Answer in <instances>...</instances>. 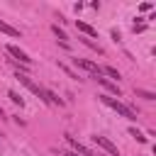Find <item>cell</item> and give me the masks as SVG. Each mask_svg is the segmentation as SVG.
<instances>
[{
	"instance_id": "cell-13",
	"label": "cell",
	"mask_w": 156,
	"mask_h": 156,
	"mask_svg": "<svg viewBox=\"0 0 156 156\" xmlns=\"http://www.w3.org/2000/svg\"><path fill=\"white\" fill-rule=\"evenodd\" d=\"M105 73H107V76H110V78H117V80H119V78H122V76H119V71H117V68H115V66H105Z\"/></svg>"
},
{
	"instance_id": "cell-1",
	"label": "cell",
	"mask_w": 156,
	"mask_h": 156,
	"mask_svg": "<svg viewBox=\"0 0 156 156\" xmlns=\"http://www.w3.org/2000/svg\"><path fill=\"white\" fill-rule=\"evenodd\" d=\"M100 100L107 105V107H112L117 115H122V117H127V119H136V112L129 107V105H124V102H119V100H115L112 95H100Z\"/></svg>"
},
{
	"instance_id": "cell-17",
	"label": "cell",
	"mask_w": 156,
	"mask_h": 156,
	"mask_svg": "<svg viewBox=\"0 0 156 156\" xmlns=\"http://www.w3.org/2000/svg\"><path fill=\"white\" fill-rule=\"evenodd\" d=\"M61 156H78V154H73V151H61Z\"/></svg>"
},
{
	"instance_id": "cell-4",
	"label": "cell",
	"mask_w": 156,
	"mask_h": 156,
	"mask_svg": "<svg viewBox=\"0 0 156 156\" xmlns=\"http://www.w3.org/2000/svg\"><path fill=\"white\" fill-rule=\"evenodd\" d=\"M66 141L71 144V149H73V154H80V156H95V154H93V151H90V149H88L85 144H80V141H78L76 136H71V134H66Z\"/></svg>"
},
{
	"instance_id": "cell-7",
	"label": "cell",
	"mask_w": 156,
	"mask_h": 156,
	"mask_svg": "<svg viewBox=\"0 0 156 156\" xmlns=\"http://www.w3.org/2000/svg\"><path fill=\"white\" fill-rule=\"evenodd\" d=\"M76 27L85 34V37H98V29L93 27V24H88V22H83V20H76Z\"/></svg>"
},
{
	"instance_id": "cell-16",
	"label": "cell",
	"mask_w": 156,
	"mask_h": 156,
	"mask_svg": "<svg viewBox=\"0 0 156 156\" xmlns=\"http://www.w3.org/2000/svg\"><path fill=\"white\" fill-rule=\"evenodd\" d=\"M151 7H154V5H151V2H141V7H139V10H141V12H149V10H151Z\"/></svg>"
},
{
	"instance_id": "cell-8",
	"label": "cell",
	"mask_w": 156,
	"mask_h": 156,
	"mask_svg": "<svg viewBox=\"0 0 156 156\" xmlns=\"http://www.w3.org/2000/svg\"><path fill=\"white\" fill-rule=\"evenodd\" d=\"M0 32L7 34V37H22L17 27H12V24H7V22H2V20H0Z\"/></svg>"
},
{
	"instance_id": "cell-19",
	"label": "cell",
	"mask_w": 156,
	"mask_h": 156,
	"mask_svg": "<svg viewBox=\"0 0 156 156\" xmlns=\"http://www.w3.org/2000/svg\"><path fill=\"white\" fill-rule=\"evenodd\" d=\"M98 156H100V154H98Z\"/></svg>"
},
{
	"instance_id": "cell-2",
	"label": "cell",
	"mask_w": 156,
	"mask_h": 156,
	"mask_svg": "<svg viewBox=\"0 0 156 156\" xmlns=\"http://www.w3.org/2000/svg\"><path fill=\"white\" fill-rule=\"evenodd\" d=\"M73 63H76V68L88 71L93 78H100V76H102V71L98 68V63H93V61H88V58H73Z\"/></svg>"
},
{
	"instance_id": "cell-15",
	"label": "cell",
	"mask_w": 156,
	"mask_h": 156,
	"mask_svg": "<svg viewBox=\"0 0 156 156\" xmlns=\"http://www.w3.org/2000/svg\"><path fill=\"white\" fill-rule=\"evenodd\" d=\"M58 68H61V71H66V73H68V76H71V78H78V76H76V73H73V71H71V68H68V66H63V63H58Z\"/></svg>"
},
{
	"instance_id": "cell-5",
	"label": "cell",
	"mask_w": 156,
	"mask_h": 156,
	"mask_svg": "<svg viewBox=\"0 0 156 156\" xmlns=\"http://www.w3.org/2000/svg\"><path fill=\"white\" fill-rule=\"evenodd\" d=\"M7 54H10V56H15V58H20L24 66H32V58H29V54H27V51H22L20 46H15V44H7Z\"/></svg>"
},
{
	"instance_id": "cell-14",
	"label": "cell",
	"mask_w": 156,
	"mask_h": 156,
	"mask_svg": "<svg viewBox=\"0 0 156 156\" xmlns=\"http://www.w3.org/2000/svg\"><path fill=\"white\" fill-rule=\"evenodd\" d=\"M83 44H85V46H90L93 51H98V54H102V49H100V46H98L95 41H90V39H83Z\"/></svg>"
},
{
	"instance_id": "cell-18",
	"label": "cell",
	"mask_w": 156,
	"mask_h": 156,
	"mask_svg": "<svg viewBox=\"0 0 156 156\" xmlns=\"http://www.w3.org/2000/svg\"><path fill=\"white\" fill-rule=\"evenodd\" d=\"M0 119H5V112H2V107H0Z\"/></svg>"
},
{
	"instance_id": "cell-12",
	"label": "cell",
	"mask_w": 156,
	"mask_h": 156,
	"mask_svg": "<svg viewBox=\"0 0 156 156\" xmlns=\"http://www.w3.org/2000/svg\"><path fill=\"white\" fill-rule=\"evenodd\" d=\"M7 98H10V100H12L15 105H20V107L24 105V100H22V95H20V93H15V90H10V93H7Z\"/></svg>"
},
{
	"instance_id": "cell-9",
	"label": "cell",
	"mask_w": 156,
	"mask_h": 156,
	"mask_svg": "<svg viewBox=\"0 0 156 156\" xmlns=\"http://www.w3.org/2000/svg\"><path fill=\"white\" fill-rule=\"evenodd\" d=\"M51 32H54V34L58 37V41H61L63 46H68V34H66V32H63V29H61L58 24H51Z\"/></svg>"
},
{
	"instance_id": "cell-6",
	"label": "cell",
	"mask_w": 156,
	"mask_h": 156,
	"mask_svg": "<svg viewBox=\"0 0 156 156\" xmlns=\"http://www.w3.org/2000/svg\"><path fill=\"white\" fill-rule=\"evenodd\" d=\"M95 80H98V83H100V85H102V88H105L107 93H112V95H117V98L122 95V93H119V88H117V83H112V80L102 78V76H100V78H95Z\"/></svg>"
},
{
	"instance_id": "cell-11",
	"label": "cell",
	"mask_w": 156,
	"mask_h": 156,
	"mask_svg": "<svg viewBox=\"0 0 156 156\" xmlns=\"http://www.w3.org/2000/svg\"><path fill=\"white\" fill-rule=\"evenodd\" d=\"M129 136H134V139H136L139 144H146V136H144V134H141V132H139L136 127H132V129H129Z\"/></svg>"
},
{
	"instance_id": "cell-10",
	"label": "cell",
	"mask_w": 156,
	"mask_h": 156,
	"mask_svg": "<svg viewBox=\"0 0 156 156\" xmlns=\"http://www.w3.org/2000/svg\"><path fill=\"white\" fill-rule=\"evenodd\" d=\"M134 95L136 98H144V100H156V95L151 90H144V88H134Z\"/></svg>"
},
{
	"instance_id": "cell-3",
	"label": "cell",
	"mask_w": 156,
	"mask_h": 156,
	"mask_svg": "<svg viewBox=\"0 0 156 156\" xmlns=\"http://www.w3.org/2000/svg\"><path fill=\"white\" fill-rule=\"evenodd\" d=\"M93 141H95V144H98L100 149H105V151H107L110 156H119L117 146H115V144H112V141H110L107 136H102V134H95V136H93Z\"/></svg>"
}]
</instances>
